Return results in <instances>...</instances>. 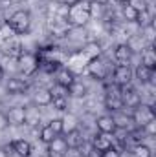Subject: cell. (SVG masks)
<instances>
[{"instance_id": "4316f807", "label": "cell", "mask_w": 156, "mask_h": 157, "mask_svg": "<svg viewBox=\"0 0 156 157\" xmlns=\"http://www.w3.org/2000/svg\"><path fill=\"white\" fill-rule=\"evenodd\" d=\"M127 4L134 9V11H145L147 9V0H127Z\"/></svg>"}, {"instance_id": "484cf974", "label": "cell", "mask_w": 156, "mask_h": 157, "mask_svg": "<svg viewBox=\"0 0 156 157\" xmlns=\"http://www.w3.org/2000/svg\"><path fill=\"white\" fill-rule=\"evenodd\" d=\"M50 93H51V97H53V99H57V97L68 99V88H64V86H59V84H55L53 88H50Z\"/></svg>"}, {"instance_id": "52a82bcc", "label": "cell", "mask_w": 156, "mask_h": 157, "mask_svg": "<svg viewBox=\"0 0 156 157\" xmlns=\"http://www.w3.org/2000/svg\"><path fill=\"white\" fill-rule=\"evenodd\" d=\"M114 75V84L116 86H125V84H130L132 82V70L129 64H117L112 71Z\"/></svg>"}, {"instance_id": "4dcf8cb0", "label": "cell", "mask_w": 156, "mask_h": 157, "mask_svg": "<svg viewBox=\"0 0 156 157\" xmlns=\"http://www.w3.org/2000/svg\"><path fill=\"white\" fill-rule=\"evenodd\" d=\"M101 157H121V155H119V152H117L116 148L112 146V148H109V150H105V152L101 154Z\"/></svg>"}, {"instance_id": "8d00e7d4", "label": "cell", "mask_w": 156, "mask_h": 157, "mask_svg": "<svg viewBox=\"0 0 156 157\" xmlns=\"http://www.w3.org/2000/svg\"><path fill=\"white\" fill-rule=\"evenodd\" d=\"M61 157H68V154H64V155H61Z\"/></svg>"}, {"instance_id": "ba28073f", "label": "cell", "mask_w": 156, "mask_h": 157, "mask_svg": "<svg viewBox=\"0 0 156 157\" xmlns=\"http://www.w3.org/2000/svg\"><path fill=\"white\" fill-rule=\"evenodd\" d=\"M6 121L11 126H22V124H26V108L24 106H13V108H9L7 113H6Z\"/></svg>"}, {"instance_id": "8992f818", "label": "cell", "mask_w": 156, "mask_h": 157, "mask_svg": "<svg viewBox=\"0 0 156 157\" xmlns=\"http://www.w3.org/2000/svg\"><path fill=\"white\" fill-rule=\"evenodd\" d=\"M86 70H88L90 77L97 78V80H105V78L109 77V71H110V70H109V64H107L103 59H99V57L90 59V62H88Z\"/></svg>"}, {"instance_id": "2e32d148", "label": "cell", "mask_w": 156, "mask_h": 157, "mask_svg": "<svg viewBox=\"0 0 156 157\" xmlns=\"http://www.w3.org/2000/svg\"><path fill=\"white\" fill-rule=\"evenodd\" d=\"M28 90V82H26V78H9V82H7V91L11 93V95H18V93H24Z\"/></svg>"}, {"instance_id": "f1b7e54d", "label": "cell", "mask_w": 156, "mask_h": 157, "mask_svg": "<svg viewBox=\"0 0 156 157\" xmlns=\"http://www.w3.org/2000/svg\"><path fill=\"white\" fill-rule=\"evenodd\" d=\"M50 128H51L57 135L64 133V128H63V119H53V121L50 122Z\"/></svg>"}, {"instance_id": "e0dca14e", "label": "cell", "mask_w": 156, "mask_h": 157, "mask_svg": "<svg viewBox=\"0 0 156 157\" xmlns=\"http://www.w3.org/2000/svg\"><path fill=\"white\" fill-rule=\"evenodd\" d=\"M11 148H13V152L18 157H30L31 155V144H30L28 141H24V139L13 141V143H11Z\"/></svg>"}, {"instance_id": "ac0fdd59", "label": "cell", "mask_w": 156, "mask_h": 157, "mask_svg": "<svg viewBox=\"0 0 156 157\" xmlns=\"http://www.w3.org/2000/svg\"><path fill=\"white\" fill-rule=\"evenodd\" d=\"M134 75H136V78H138V80H140L142 84H149V82L153 80V77H154V71H153V70H149L147 66L140 64V66L136 68Z\"/></svg>"}, {"instance_id": "f546056e", "label": "cell", "mask_w": 156, "mask_h": 157, "mask_svg": "<svg viewBox=\"0 0 156 157\" xmlns=\"http://www.w3.org/2000/svg\"><path fill=\"white\" fill-rule=\"evenodd\" d=\"M66 101H68V99L57 97V99H53V101H51V104H53V108H55V110H59V112H64V110H66V104H68Z\"/></svg>"}, {"instance_id": "4fadbf2b", "label": "cell", "mask_w": 156, "mask_h": 157, "mask_svg": "<svg viewBox=\"0 0 156 157\" xmlns=\"http://www.w3.org/2000/svg\"><path fill=\"white\" fill-rule=\"evenodd\" d=\"M114 59L117 64H129V60L132 59V49L127 44H117L114 49Z\"/></svg>"}, {"instance_id": "8fae6325", "label": "cell", "mask_w": 156, "mask_h": 157, "mask_svg": "<svg viewBox=\"0 0 156 157\" xmlns=\"http://www.w3.org/2000/svg\"><path fill=\"white\" fill-rule=\"evenodd\" d=\"M64 141H66V146H68V150H79V148L84 144L83 133L79 132L77 128H76V130H70V132H66V137H64Z\"/></svg>"}, {"instance_id": "d4e9b609", "label": "cell", "mask_w": 156, "mask_h": 157, "mask_svg": "<svg viewBox=\"0 0 156 157\" xmlns=\"http://www.w3.org/2000/svg\"><path fill=\"white\" fill-rule=\"evenodd\" d=\"M55 137H57V133H55V132L50 128V124H48V126H44V128L40 130V141H42V143L50 144V143H51Z\"/></svg>"}, {"instance_id": "1f68e13d", "label": "cell", "mask_w": 156, "mask_h": 157, "mask_svg": "<svg viewBox=\"0 0 156 157\" xmlns=\"http://www.w3.org/2000/svg\"><path fill=\"white\" fill-rule=\"evenodd\" d=\"M103 152H99V150H96V148H90V152H88V155L86 157H101Z\"/></svg>"}, {"instance_id": "44dd1931", "label": "cell", "mask_w": 156, "mask_h": 157, "mask_svg": "<svg viewBox=\"0 0 156 157\" xmlns=\"http://www.w3.org/2000/svg\"><path fill=\"white\" fill-rule=\"evenodd\" d=\"M138 26H142V28H149V26H153V15L149 13V9H145V11H140L138 15H136V20H134Z\"/></svg>"}, {"instance_id": "6da1fadb", "label": "cell", "mask_w": 156, "mask_h": 157, "mask_svg": "<svg viewBox=\"0 0 156 157\" xmlns=\"http://www.w3.org/2000/svg\"><path fill=\"white\" fill-rule=\"evenodd\" d=\"M90 17H92V4L86 2V0H79L77 4L68 7L64 22L70 28H79V26H84L90 20Z\"/></svg>"}, {"instance_id": "ffe728a7", "label": "cell", "mask_w": 156, "mask_h": 157, "mask_svg": "<svg viewBox=\"0 0 156 157\" xmlns=\"http://www.w3.org/2000/svg\"><path fill=\"white\" fill-rule=\"evenodd\" d=\"M112 119H114V124H116V130H127L129 128V124L132 122V119H130V115H125L121 110L119 112H114V115H112Z\"/></svg>"}, {"instance_id": "7a4b0ae2", "label": "cell", "mask_w": 156, "mask_h": 157, "mask_svg": "<svg viewBox=\"0 0 156 157\" xmlns=\"http://www.w3.org/2000/svg\"><path fill=\"white\" fill-rule=\"evenodd\" d=\"M6 24L11 28L13 33H18V35L28 33V31H30V26H31V15H30V11H26V9H18V11H15V13L7 18Z\"/></svg>"}, {"instance_id": "d6a6232c", "label": "cell", "mask_w": 156, "mask_h": 157, "mask_svg": "<svg viewBox=\"0 0 156 157\" xmlns=\"http://www.w3.org/2000/svg\"><path fill=\"white\" fill-rule=\"evenodd\" d=\"M79 0H63V4L66 6V7H70V6H74V4H77Z\"/></svg>"}, {"instance_id": "7c38bea8", "label": "cell", "mask_w": 156, "mask_h": 157, "mask_svg": "<svg viewBox=\"0 0 156 157\" xmlns=\"http://www.w3.org/2000/svg\"><path fill=\"white\" fill-rule=\"evenodd\" d=\"M55 84H59V86H64V88H68L74 80H76V77H74V73L68 70V68H64V66H61L55 73Z\"/></svg>"}, {"instance_id": "74e56055", "label": "cell", "mask_w": 156, "mask_h": 157, "mask_svg": "<svg viewBox=\"0 0 156 157\" xmlns=\"http://www.w3.org/2000/svg\"><path fill=\"white\" fill-rule=\"evenodd\" d=\"M76 157H83V155H81V154H79V155H76Z\"/></svg>"}, {"instance_id": "836d02e7", "label": "cell", "mask_w": 156, "mask_h": 157, "mask_svg": "<svg viewBox=\"0 0 156 157\" xmlns=\"http://www.w3.org/2000/svg\"><path fill=\"white\" fill-rule=\"evenodd\" d=\"M94 4H97V6H107L109 0H94Z\"/></svg>"}, {"instance_id": "e575fe53", "label": "cell", "mask_w": 156, "mask_h": 157, "mask_svg": "<svg viewBox=\"0 0 156 157\" xmlns=\"http://www.w3.org/2000/svg\"><path fill=\"white\" fill-rule=\"evenodd\" d=\"M4 78V68H0V80Z\"/></svg>"}, {"instance_id": "d590c367", "label": "cell", "mask_w": 156, "mask_h": 157, "mask_svg": "<svg viewBox=\"0 0 156 157\" xmlns=\"http://www.w3.org/2000/svg\"><path fill=\"white\" fill-rule=\"evenodd\" d=\"M117 4H127V0H116Z\"/></svg>"}, {"instance_id": "9c48e42d", "label": "cell", "mask_w": 156, "mask_h": 157, "mask_svg": "<svg viewBox=\"0 0 156 157\" xmlns=\"http://www.w3.org/2000/svg\"><path fill=\"white\" fill-rule=\"evenodd\" d=\"M66 152H68V146H66L64 137H61V135H57L48 144V154H50V157H61V155H64Z\"/></svg>"}, {"instance_id": "277c9868", "label": "cell", "mask_w": 156, "mask_h": 157, "mask_svg": "<svg viewBox=\"0 0 156 157\" xmlns=\"http://www.w3.org/2000/svg\"><path fill=\"white\" fill-rule=\"evenodd\" d=\"M18 70L24 77H31L35 75V71L39 70V60H37V55H31V53H20L18 55Z\"/></svg>"}, {"instance_id": "603a6c76", "label": "cell", "mask_w": 156, "mask_h": 157, "mask_svg": "<svg viewBox=\"0 0 156 157\" xmlns=\"http://www.w3.org/2000/svg\"><path fill=\"white\" fill-rule=\"evenodd\" d=\"M132 155L134 157H153V152L147 144H138V146H132Z\"/></svg>"}, {"instance_id": "30bf717a", "label": "cell", "mask_w": 156, "mask_h": 157, "mask_svg": "<svg viewBox=\"0 0 156 157\" xmlns=\"http://www.w3.org/2000/svg\"><path fill=\"white\" fill-rule=\"evenodd\" d=\"M96 126H97V130H99L101 133H107V135H112V133L117 132L112 115H101V117H97Z\"/></svg>"}, {"instance_id": "7402d4cb", "label": "cell", "mask_w": 156, "mask_h": 157, "mask_svg": "<svg viewBox=\"0 0 156 157\" xmlns=\"http://www.w3.org/2000/svg\"><path fill=\"white\" fill-rule=\"evenodd\" d=\"M84 93H86V88H84V84H83V82H79V80H74V82L68 86V95L83 97Z\"/></svg>"}, {"instance_id": "9a60e30c", "label": "cell", "mask_w": 156, "mask_h": 157, "mask_svg": "<svg viewBox=\"0 0 156 157\" xmlns=\"http://www.w3.org/2000/svg\"><path fill=\"white\" fill-rule=\"evenodd\" d=\"M51 101H53V97H51L50 90H46V88L35 90V93H33V102H35L37 106H50Z\"/></svg>"}, {"instance_id": "83f0119b", "label": "cell", "mask_w": 156, "mask_h": 157, "mask_svg": "<svg viewBox=\"0 0 156 157\" xmlns=\"http://www.w3.org/2000/svg\"><path fill=\"white\" fill-rule=\"evenodd\" d=\"M123 15H125V18H127V20H132V22H134V20H136L138 11H134L129 4H123Z\"/></svg>"}, {"instance_id": "d6986e66", "label": "cell", "mask_w": 156, "mask_h": 157, "mask_svg": "<svg viewBox=\"0 0 156 157\" xmlns=\"http://www.w3.org/2000/svg\"><path fill=\"white\" fill-rule=\"evenodd\" d=\"M142 64L143 66H147L149 70H156V53H154V48L153 46H149L145 51H143V55H142Z\"/></svg>"}, {"instance_id": "5bb4252c", "label": "cell", "mask_w": 156, "mask_h": 157, "mask_svg": "<svg viewBox=\"0 0 156 157\" xmlns=\"http://www.w3.org/2000/svg\"><path fill=\"white\" fill-rule=\"evenodd\" d=\"M114 146V141L107 135V133H97L96 137H94V141H92V148H96V150H99V152H105V150H109V148H112Z\"/></svg>"}, {"instance_id": "3957f363", "label": "cell", "mask_w": 156, "mask_h": 157, "mask_svg": "<svg viewBox=\"0 0 156 157\" xmlns=\"http://www.w3.org/2000/svg\"><path fill=\"white\" fill-rule=\"evenodd\" d=\"M130 119H132V122H134L136 126L143 128L145 124L153 122L156 119V115H154V110H153L149 104H142V102H140V104H136V106L132 108Z\"/></svg>"}, {"instance_id": "cb8c5ba5", "label": "cell", "mask_w": 156, "mask_h": 157, "mask_svg": "<svg viewBox=\"0 0 156 157\" xmlns=\"http://www.w3.org/2000/svg\"><path fill=\"white\" fill-rule=\"evenodd\" d=\"M63 128H64V133L70 132V130H76V128H77V117L72 115V113L64 115V117H63Z\"/></svg>"}, {"instance_id": "5b68a950", "label": "cell", "mask_w": 156, "mask_h": 157, "mask_svg": "<svg viewBox=\"0 0 156 157\" xmlns=\"http://www.w3.org/2000/svg\"><path fill=\"white\" fill-rule=\"evenodd\" d=\"M105 108L109 110V112H119L121 108H125L123 106V99H121V95H119V90H117L116 84H112V86H107V95H105Z\"/></svg>"}]
</instances>
